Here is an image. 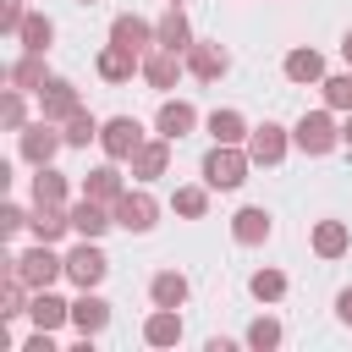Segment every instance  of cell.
Segmentation results:
<instances>
[{"label":"cell","mask_w":352,"mask_h":352,"mask_svg":"<svg viewBox=\"0 0 352 352\" xmlns=\"http://www.w3.org/2000/svg\"><path fill=\"white\" fill-rule=\"evenodd\" d=\"M248 292H253L258 302H280V297H286V275L264 264V270H253V275H248Z\"/></svg>","instance_id":"obj_33"},{"label":"cell","mask_w":352,"mask_h":352,"mask_svg":"<svg viewBox=\"0 0 352 352\" xmlns=\"http://www.w3.org/2000/svg\"><path fill=\"white\" fill-rule=\"evenodd\" d=\"M341 55H346V66H352V28H346V38H341Z\"/></svg>","instance_id":"obj_43"},{"label":"cell","mask_w":352,"mask_h":352,"mask_svg":"<svg viewBox=\"0 0 352 352\" xmlns=\"http://www.w3.org/2000/svg\"><path fill=\"white\" fill-rule=\"evenodd\" d=\"M280 72H286L292 82H324V55H319V50H308V44H297V50H286Z\"/></svg>","instance_id":"obj_24"},{"label":"cell","mask_w":352,"mask_h":352,"mask_svg":"<svg viewBox=\"0 0 352 352\" xmlns=\"http://www.w3.org/2000/svg\"><path fill=\"white\" fill-rule=\"evenodd\" d=\"M28 319H33V330H60V324H72V302H60L50 286H38L28 302Z\"/></svg>","instance_id":"obj_17"},{"label":"cell","mask_w":352,"mask_h":352,"mask_svg":"<svg viewBox=\"0 0 352 352\" xmlns=\"http://www.w3.org/2000/svg\"><path fill=\"white\" fill-rule=\"evenodd\" d=\"M22 22H28L22 0H6V6H0V28H6V33H22Z\"/></svg>","instance_id":"obj_39"},{"label":"cell","mask_w":352,"mask_h":352,"mask_svg":"<svg viewBox=\"0 0 352 352\" xmlns=\"http://www.w3.org/2000/svg\"><path fill=\"white\" fill-rule=\"evenodd\" d=\"M6 126H11V132H22V126H28V110H22V88H11V94H6Z\"/></svg>","instance_id":"obj_37"},{"label":"cell","mask_w":352,"mask_h":352,"mask_svg":"<svg viewBox=\"0 0 352 352\" xmlns=\"http://www.w3.org/2000/svg\"><path fill=\"white\" fill-rule=\"evenodd\" d=\"M270 231H275V220H270V209H258V204H248V209H236V214H231V236H236L242 248L270 242Z\"/></svg>","instance_id":"obj_16"},{"label":"cell","mask_w":352,"mask_h":352,"mask_svg":"<svg viewBox=\"0 0 352 352\" xmlns=\"http://www.w3.org/2000/svg\"><path fill=\"white\" fill-rule=\"evenodd\" d=\"M99 126H104V121H94L88 110L66 116V121H60V132H66V148H88V143H99Z\"/></svg>","instance_id":"obj_31"},{"label":"cell","mask_w":352,"mask_h":352,"mask_svg":"<svg viewBox=\"0 0 352 352\" xmlns=\"http://www.w3.org/2000/svg\"><path fill=\"white\" fill-rule=\"evenodd\" d=\"M170 209H176L182 220H204V209H209V182H204V187H176Z\"/></svg>","instance_id":"obj_34"},{"label":"cell","mask_w":352,"mask_h":352,"mask_svg":"<svg viewBox=\"0 0 352 352\" xmlns=\"http://www.w3.org/2000/svg\"><path fill=\"white\" fill-rule=\"evenodd\" d=\"M121 192H126V182H121L116 160H110V165H94V170L82 176V198H94V204H110V209H116Z\"/></svg>","instance_id":"obj_19"},{"label":"cell","mask_w":352,"mask_h":352,"mask_svg":"<svg viewBox=\"0 0 352 352\" xmlns=\"http://www.w3.org/2000/svg\"><path fill=\"white\" fill-rule=\"evenodd\" d=\"M28 292H33V286H28L22 275H6V292H0V319H16V314H28V302H33Z\"/></svg>","instance_id":"obj_35"},{"label":"cell","mask_w":352,"mask_h":352,"mask_svg":"<svg viewBox=\"0 0 352 352\" xmlns=\"http://www.w3.org/2000/svg\"><path fill=\"white\" fill-rule=\"evenodd\" d=\"M154 33H160V44H165V50H182V55H187V44H192V22H187V11H182V6H170V11L154 22Z\"/></svg>","instance_id":"obj_26"},{"label":"cell","mask_w":352,"mask_h":352,"mask_svg":"<svg viewBox=\"0 0 352 352\" xmlns=\"http://www.w3.org/2000/svg\"><path fill=\"white\" fill-rule=\"evenodd\" d=\"M148 138H143V126H138V116H110L104 126H99V148H104V160H132L138 148H143Z\"/></svg>","instance_id":"obj_6"},{"label":"cell","mask_w":352,"mask_h":352,"mask_svg":"<svg viewBox=\"0 0 352 352\" xmlns=\"http://www.w3.org/2000/svg\"><path fill=\"white\" fill-rule=\"evenodd\" d=\"M82 6H94V0H82Z\"/></svg>","instance_id":"obj_44"},{"label":"cell","mask_w":352,"mask_h":352,"mask_svg":"<svg viewBox=\"0 0 352 352\" xmlns=\"http://www.w3.org/2000/svg\"><path fill=\"white\" fill-rule=\"evenodd\" d=\"M292 143H297L302 154H330V148L341 143V126H336L330 104H324V110H308V116L292 126Z\"/></svg>","instance_id":"obj_3"},{"label":"cell","mask_w":352,"mask_h":352,"mask_svg":"<svg viewBox=\"0 0 352 352\" xmlns=\"http://www.w3.org/2000/svg\"><path fill=\"white\" fill-rule=\"evenodd\" d=\"M154 220H160V204H154V198H148L143 187H138V192L126 187V192L116 198V226H121V231L143 236V231H154Z\"/></svg>","instance_id":"obj_7"},{"label":"cell","mask_w":352,"mask_h":352,"mask_svg":"<svg viewBox=\"0 0 352 352\" xmlns=\"http://www.w3.org/2000/svg\"><path fill=\"white\" fill-rule=\"evenodd\" d=\"M170 6H182V0H170Z\"/></svg>","instance_id":"obj_45"},{"label":"cell","mask_w":352,"mask_h":352,"mask_svg":"<svg viewBox=\"0 0 352 352\" xmlns=\"http://www.w3.org/2000/svg\"><path fill=\"white\" fill-rule=\"evenodd\" d=\"M110 44H121V50H132V55H148V44H160V33H154V22H143V16H116L110 22Z\"/></svg>","instance_id":"obj_11"},{"label":"cell","mask_w":352,"mask_h":352,"mask_svg":"<svg viewBox=\"0 0 352 352\" xmlns=\"http://www.w3.org/2000/svg\"><path fill=\"white\" fill-rule=\"evenodd\" d=\"M55 330H33L28 341H22V352H55V341H50Z\"/></svg>","instance_id":"obj_40"},{"label":"cell","mask_w":352,"mask_h":352,"mask_svg":"<svg viewBox=\"0 0 352 352\" xmlns=\"http://www.w3.org/2000/svg\"><path fill=\"white\" fill-rule=\"evenodd\" d=\"M16 148H22V160H28L33 170H38V165H50V160H55V154L66 148V132H60L55 121H44V116H38V121H28V126H22Z\"/></svg>","instance_id":"obj_4"},{"label":"cell","mask_w":352,"mask_h":352,"mask_svg":"<svg viewBox=\"0 0 352 352\" xmlns=\"http://www.w3.org/2000/svg\"><path fill=\"white\" fill-rule=\"evenodd\" d=\"M248 121H242V110H209V138L214 143H248Z\"/></svg>","instance_id":"obj_29"},{"label":"cell","mask_w":352,"mask_h":352,"mask_svg":"<svg viewBox=\"0 0 352 352\" xmlns=\"http://www.w3.org/2000/svg\"><path fill=\"white\" fill-rule=\"evenodd\" d=\"M126 165H132V176H138V182H160V176L170 170V138H148Z\"/></svg>","instance_id":"obj_15"},{"label":"cell","mask_w":352,"mask_h":352,"mask_svg":"<svg viewBox=\"0 0 352 352\" xmlns=\"http://www.w3.org/2000/svg\"><path fill=\"white\" fill-rule=\"evenodd\" d=\"M187 72H192L198 82H220V77L231 72V55H226L220 44H198V38H192V44H187Z\"/></svg>","instance_id":"obj_12"},{"label":"cell","mask_w":352,"mask_h":352,"mask_svg":"<svg viewBox=\"0 0 352 352\" xmlns=\"http://www.w3.org/2000/svg\"><path fill=\"white\" fill-rule=\"evenodd\" d=\"M82 110V99H77V82H66V77H50L44 88H38V116L44 121H66V116H77Z\"/></svg>","instance_id":"obj_9"},{"label":"cell","mask_w":352,"mask_h":352,"mask_svg":"<svg viewBox=\"0 0 352 352\" xmlns=\"http://www.w3.org/2000/svg\"><path fill=\"white\" fill-rule=\"evenodd\" d=\"M286 148H292V132H286L280 121H264V126L248 132V160H253V165H280Z\"/></svg>","instance_id":"obj_8"},{"label":"cell","mask_w":352,"mask_h":352,"mask_svg":"<svg viewBox=\"0 0 352 352\" xmlns=\"http://www.w3.org/2000/svg\"><path fill=\"white\" fill-rule=\"evenodd\" d=\"M182 336H187V324H182L176 308H154V314L143 319V341H148V346H182Z\"/></svg>","instance_id":"obj_21"},{"label":"cell","mask_w":352,"mask_h":352,"mask_svg":"<svg viewBox=\"0 0 352 352\" xmlns=\"http://www.w3.org/2000/svg\"><path fill=\"white\" fill-rule=\"evenodd\" d=\"M182 72H187V55H182V50H165V44H160V50H148V55H143V82H148V88H160V94H165V88H176V77H182Z\"/></svg>","instance_id":"obj_10"},{"label":"cell","mask_w":352,"mask_h":352,"mask_svg":"<svg viewBox=\"0 0 352 352\" xmlns=\"http://www.w3.org/2000/svg\"><path fill=\"white\" fill-rule=\"evenodd\" d=\"M72 324H77V336H88V341H94V336L110 324V302H104L99 292H82V297L72 302Z\"/></svg>","instance_id":"obj_20"},{"label":"cell","mask_w":352,"mask_h":352,"mask_svg":"<svg viewBox=\"0 0 352 352\" xmlns=\"http://www.w3.org/2000/svg\"><path fill=\"white\" fill-rule=\"evenodd\" d=\"M44 82H50V72H44V55L22 50V60L11 66V88H22V94H38Z\"/></svg>","instance_id":"obj_28"},{"label":"cell","mask_w":352,"mask_h":352,"mask_svg":"<svg viewBox=\"0 0 352 352\" xmlns=\"http://www.w3.org/2000/svg\"><path fill=\"white\" fill-rule=\"evenodd\" d=\"M319 88H324V104L330 110H352V72L346 77H324Z\"/></svg>","instance_id":"obj_36"},{"label":"cell","mask_w":352,"mask_h":352,"mask_svg":"<svg viewBox=\"0 0 352 352\" xmlns=\"http://www.w3.org/2000/svg\"><path fill=\"white\" fill-rule=\"evenodd\" d=\"M308 248H314L319 258H341V253L352 248V231H346V220H314V236H308Z\"/></svg>","instance_id":"obj_22"},{"label":"cell","mask_w":352,"mask_h":352,"mask_svg":"<svg viewBox=\"0 0 352 352\" xmlns=\"http://www.w3.org/2000/svg\"><path fill=\"white\" fill-rule=\"evenodd\" d=\"M66 214H72V231H77V236H94V242L116 226V209H110V204H94V198H77Z\"/></svg>","instance_id":"obj_14"},{"label":"cell","mask_w":352,"mask_h":352,"mask_svg":"<svg viewBox=\"0 0 352 352\" xmlns=\"http://www.w3.org/2000/svg\"><path fill=\"white\" fill-rule=\"evenodd\" d=\"M132 72H143V55H132L121 44H104L99 50V77L104 82H132Z\"/></svg>","instance_id":"obj_23"},{"label":"cell","mask_w":352,"mask_h":352,"mask_svg":"<svg viewBox=\"0 0 352 352\" xmlns=\"http://www.w3.org/2000/svg\"><path fill=\"white\" fill-rule=\"evenodd\" d=\"M242 341H248L253 352H275V346L286 341V330H280V319H275V314H258V319L248 324V336H242Z\"/></svg>","instance_id":"obj_30"},{"label":"cell","mask_w":352,"mask_h":352,"mask_svg":"<svg viewBox=\"0 0 352 352\" xmlns=\"http://www.w3.org/2000/svg\"><path fill=\"white\" fill-rule=\"evenodd\" d=\"M22 50H33V55H50V44H55V22L44 16V11H28V22H22Z\"/></svg>","instance_id":"obj_27"},{"label":"cell","mask_w":352,"mask_h":352,"mask_svg":"<svg viewBox=\"0 0 352 352\" xmlns=\"http://www.w3.org/2000/svg\"><path fill=\"white\" fill-rule=\"evenodd\" d=\"M187 292H192V286H187V275H182V270H160V275L148 280L154 308H182V302H187Z\"/></svg>","instance_id":"obj_25"},{"label":"cell","mask_w":352,"mask_h":352,"mask_svg":"<svg viewBox=\"0 0 352 352\" xmlns=\"http://www.w3.org/2000/svg\"><path fill=\"white\" fill-rule=\"evenodd\" d=\"M22 226H28V209H22V204H6V209H0V236H16Z\"/></svg>","instance_id":"obj_38"},{"label":"cell","mask_w":352,"mask_h":352,"mask_svg":"<svg viewBox=\"0 0 352 352\" xmlns=\"http://www.w3.org/2000/svg\"><path fill=\"white\" fill-rule=\"evenodd\" d=\"M192 126H198V110H192L187 99H165V104H160V116H154V132H160V138H170V143H176V138H187Z\"/></svg>","instance_id":"obj_18"},{"label":"cell","mask_w":352,"mask_h":352,"mask_svg":"<svg viewBox=\"0 0 352 352\" xmlns=\"http://www.w3.org/2000/svg\"><path fill=\"white\" fill-rule=\"evenodd\" d=\"M336 319L352 330V286H341V292H336Z\"/></svg>","instance_id":"obj_41"},{"label":"cell","mask_w":352,"mask_h":352,"mask_svg":"<svg viewBox=\"0 0 352 352\" xmlns=\"http://www.w3.org/2000/svg\"><path fill=\"white\" fill-rule=\"evenodd\" d=\"M248 165H253V160H248L242 143H214L198 170H204V182H209L214 192H236V187L248 182Z\"/></svg>","instance_id":"obj_1"},{"label":"cell","mask_w":352,"mask_h":352,"mask_svg":"<svg viewBox=\"0 0 352 352\" xmlns=\"http://www.w3.org/2000/svg\"><path fill=\"white\" fill-rule=\"evenodd\" d=\"M104 275H110V258L99 253V242H94V236H82V242L66 253V280H72L77 292H94Z\"/></svg>","instance_id":"obj_5"},{"label":"cell","mask_w":352,"mask_h":352,"mask_svg":"<svg viewBox=\"0 0 352 352\" xmlns=\"http://www.w3.org/2000/svg\"><path fill=\"white\" fill-rule=\"evenodd\" d=\"M6 275H22L33 292L38 286H55L60 275H66V258L55 253V242H33L28 253H16V258H6Z\"/></svg>","instance_id":"obj_2"},{"label":"cell","mask_w":352,"mask_h":352,"mask_svg":"<svg viewBox=\"0 0 352 352\" xmlns=\"http://www.w3.org/2000/svg\"><path fill=\"white\" fill-rule=\"evenodd\" d=\"M28 231H33V242H60V236L72 231L66 204H33V209H28Z\"/></svg>","instance_id":"obj_13"},{"label":"cell","mask_w":352,"mask_h":352,"mask_svg":"<svg viewBox=\"0 0 352 352\" xmlns=\"http://www.w3.org/2000/svg\"><path fill=\"white\" fill-rule=\"evenodd\" d=\"M341 143L352 148V110H346V121H341Z\"/></svg>","instance_id":"obj_42"},{"label":"cell","mask_w":352,"mask_h":352,"mask_svg":"<svg viewBox=\"0 0 352 352\" xmlns=\"http://www.w3.org/2000/svg\"><path fill=\"white\" fill-rule=\"evenodd\" d=\"M33 204H66V176L55 165H38L33 176Z\"/></svg>","instance_id":"obj_32"}]
</instances>
